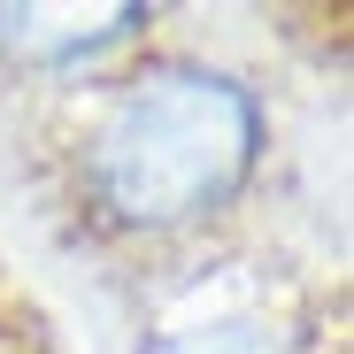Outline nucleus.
<instances>
[{"mask_svg":"<svg viewBox=\"0 0 354 354\" xmlns=\"http://www.w3.org/2000/svg\"><path fill=\"white\" fill-rule=\"evenodd\" d=\"M154 354H301V346L262 316H208V324H185V331H162Z\"/></svg>","mask_w":354,"mask_h":354,"instance_id":"nucleus-2","label":"nucleus"},{"mask_svg":"<svg viewBox=\"0 0 354 354\" xmlns=\"http://www.w3.org/2000/svg\"><path fill=\"white\" fill-rule=\"evenodd\" d=\"M270 147L262 93L201 54H154V62L108 77L77 124L70 177L77 208L108 239H193L254 185Z\"/></svg>","mask_w":354,"mask_h":354,"instance_id":"nucleus-1","label":"nucleus"}]
</instances>
